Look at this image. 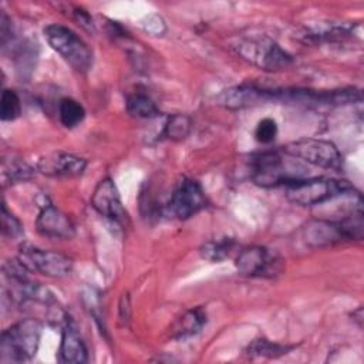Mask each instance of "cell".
Wrapping results in <instances>:
<instances>
[{
  "mask_svg": "<svg viewBox=\"0 0 364 364\" xmlns=\"http://www.w3.org/2000/svg\"><path fill=\"white\" fill-rule=\"evenodd\" d=\"M353 191L347 181L333 178H300L286 185L287 199L300 206L320 205Z\"/></svg>",
  "mask_w": 364,
  "mask_h": 364,
  "instance_id": "obj_2",
  "label": "cell"
},
{
  "mask_svg": "<svg viewBox=\"0 0 364 364\" xmlns=\"http://www.w3.org/2000/svg\"><path fill=\"white\" fill-rule=\"evenodd\" d=\"M91 205L101 216L117 225H124L128 219L118 189L111 178H104L98 182L91 196Z\"/></svg>",
  "mask_w": 364,
  "mask_h": 364,
  "instance_id": "obj_9",
  "label": "cell"
},
{
  "mask_svg": "<svg viewBox=\"0 0 364 364\" xmlns=\"http://www.w3.org/2000/svg\"><path fill=\"white\" fill-rule=\"evenodd\" d=\"M21 114V102L13 90H3L0 100L1 121H14Z\"/></svg>",
  "mask_w": 364,
  "mask_h": 364,
  "instance_id": "obj_23",
  "label": "cell"
},
{
  "mask_svg": "<svg viewBox=\"0 0 364 364\" xmlns=\"http://www.w3.org/2000/svg\"><path fill=\"white\" fill-rule=\"evenodd\" d=\"M1 175H3V183H18L24 182L33 178V168L28 166L26 162L11 159L10 162L3 161V168H1Z\"/></svg>",
  "mask_w": 364,
  "mask_h": 364,
  "instance_id": "obj_22",
  "label": "cell"
},
{
  "mask_svg": "<svg viewBox=\"0 0 364 364\" xmlns=\"http://www.w3.org/2000/svg\"><path fill=\"white\" fill-rule=\"evenodd\" d=\"M218 101L220 105L229 109H240L247 107H255L259 104H266L273 101V90L260 88L256 85H236L223 90Z\"/></svg>",
  "mask_w": 364,
  "mask_h": 364,
  "instance_id": "obj_11",
  "label": "cell"
},
{
  "mask_svg": "<svg viewBox=\"0 0 364 364\" xmlns=\"http://www.w3.org/2000/svg\"><path fill=\"white\" fill-rule=\"evenodd\" d=\"M277 135V124L272 118H263L259 121L255 129V138L260 144H270Z\"/></svg>",
  "mask_w": 364,
  "mask_h": 364,
  "instance_id": "obj_25",
  "label": "cell"
},
{
  "mask_svg": "<svg viewBox=\"0 0 364 364\" xmlns=\"http://www.w3.org/2000/svg\"><path fill=\"white\" fill-rule=\"evenodd\" d=\"M131 309H129V297L128 294H122L121 301H119V320L124 323V326H127V323L129 321V314Z\"/></svg>",
  "mask_w": 364,
  "mask_h": 364,
  "instance_id": "obj_26",
  "label": "cell"
},
{
  "mask_svg": "<svg viewBox=\"0 0 364 364\" xmlns=\"http://www.w3.org/2000/svg\"><path fill=\"white\" fill-rule=\"evenodd\" d=\"M235 245H236L235 239H232V237H222V239L209 240L200 247V255L206 260L220 262L232 253Z\"/></svg>",
  "mask_w": 364,
  "mask_h": 364,
  "instance_id": "obj_20",
  "label": "cell"
},
{
  "mask_svg": "<svg viewBox=\"0 0 364 364\" xmlns=\"http://www.w3.org/2000/svg\"><path fill=\"white\" fill-rule=\"evenodd\" d=\"M1 232L10 239H17L23 235V225L11 212H9L6 203L1 205Z\"/></svg>",
  "mask_w": 364,
  "mask_h": 364,
  "instance_id": "obj_24",
  "label": "cell"
},
{
  "mask_svg": "<svg viewBox=\"0 0 364 364\" xmlns=\"http://www.w3.org/2000/svg\"><path fill=\"white\" fill-rule=\"evenodd\" d=\"M40 235L53 239H71L75 235L71 219L53 205H46L36 220Z\"/></svg>",
  "mask_w": 364,
  "mask_h": 364,
  "instance_id": "obj_13",
  "label": "cell"
},
{
  "mask_svg": "<svg viewBox=\"0 0 364 364\" xmlns=\"http://www.w3.org/2000/svg\"><path fill=\"white\" fill-rule=\"evenodd\" d=\"M20 263L28 272H37L48 277H64L73 270V260L54 250L40 249L30 243H23L18 249Z\"/></svg>",
  "mask_w": 364,
  "mask_h": 364,
  "instance_id": "obj_7",
  "label": "cell"
},
{
  "mask_svg": "<svg viewBox=\"0 0 364 364\" xmlns=\"http://www.w3.org/2000/svg\"><path fill=\"white\" fill-rule=\"evenodd\" d=\"M293 346H283L279 343H273L266 338H256L253 340L247 348L246 353L249 357H266V358H277L280 355L287 354Z\"/></svg>",
  "mask_w": 364,
  "mask_h": 364,
  "instance_id": "obj_18",
  "label": "cell"
},
{
  "mask_svg": "<svg viewBox=\"0 0 364 364\" xmlns=\"http://www.w3.org/2000/svg\"><path fill=\"white\" fill-rule=\"evenodd\" d=\"M152 27H155V33H156V34H158V33L161 34V33L165 31V24H164V21H162V18L158 17V16H151V17H148V23H145V30L151 31Z\"/></svg>",
  "mask_w": 364,
  "mask_h": 364,
  "instance_id": "obj_27",
  "label": "cell"
},
{
  "mask_svg": "<svg viewBox=\"0 0 364 364\" xmlns=\"http://www.w3.org/2000/svg\"><path fill=\"white\" fill-rule=\"evenodd\" d=\"M87 166V161L81 156L65 154V152H53L38 159L37 168L41 173L54 178H74L80 176Z\"/></svg>",
  "mask_w": 364,
  "mask_h": 364,
  "instance_id": "obj_12",
  "label": "cell"
},
{
  "mask_svg": "<svg viewBox=\"0 0 364 364\" xmlns=\"http://www.w3.org/2000/svg\"><path fill=\"white\" fill-rule=\"evenodd\" d=\"M191 127H192V122L189 117L183 114H173L168 118L164 127L162 136L171 141H182L189 135Z\"/></svg>",
  "mask_w": 364,
  "mask_h": 364,
  "instance_id": "obj_21",
  "label": "cell"
},
{
  "mask_svg": "<svg viewBox=\"0 0 364 364\" xmlns=\"http://www.w3.org/2000/svg\"><path fill=\"white\" fill-rule=\"evenodd\" d=\"M85 117L84 107L73 100V98H63L58 102V118L65 128H74L82 122Z\"/></svg>",
  "mask_w": 364,
  "mask_h": 364,
  "instance_id": "obj_19",
  "label": "cell"
},
{
  "mask_svg": "<svg viewBox=\"0 0 364 364\" xmlns=\"http://www.w3.org/2000/svg\"><path fill=\"white\" fill-rule=\"evenodd\" d=\"M293 171L277 151H264L250 159V179L263 188L287 185L303 178L301 173Z\"/></svg>",
  "mask_w": 364,
  "mask_h": 364,
  "instance_id": "obj_5",
  "label": "cell"
},
{
  "mask_svg": "<svg viewBox=\"0 0 364 364\" xmlns=\"http://www.w3.org/2000/svg\"><path fill=\"white\" fill-rule=\"evenodd\" d=\"M127 111L129 115L142 119H151L159 115V109L151 97L142 92H134L127 98Z\"/></svg>",
  "mask_w": 364,
  "mask_h": 364,
  "instance_id": "obj_17",
  "label": "cell"
},
{
  "mask_svg": "<svg viewBox=\"0 0 364 364\" xmlns=\"http://www.w3.org/2000/svg\"><path fill=\"white\" fill-rule=\"evenodd\" d=\"M284 154L300 158L311 165L324 168V169H333V171H341L343 169V155L340 154L338 148L324 139H316V138H306L293 141L283 146L282 149Z\"/></svg>",
  "mask_w": 364,
  "mask_h": 364,
  "instance_id": "obj_6",
  "label": "cell"
},
{
  "mask_svg": "<svg viewBox=\"0 0 364 364\" xmlns=\"http://www.w3.org/2000/svg\"><path fill=\"white\" fill-rule=\"evenodd\" d=\"M60 360L67 364H82L88 360V351L85 343L80 334L78 327L73 320L65 318L63 333H61V344H60Z\"/></svg>",
  "mask_w": 364,
  "mask_h": 364,
  "instance_id": "obj_15",
  "label": "cell"
},
{
  "mask_svg": "<svg viewBox=\"0 0 364 364\" xmlns=\"http://www.w3.org/2000/svg\"><path fill=\"white\" fill-rule=\"evenodd\" d=\"M43 324L37 318H24L1 333L0 360L21 363L31 360L40 346Z\"/></svg>",
  "mask_w": 364,
  "mask_h": 364,
  "instance_id": "obj_1",
  "label": "cell"
},
{
  "mask_svg": "<svg viewBox=\"0 0 364 364\" xmlns=\"http://www.w3.org/2000/svg\"><path fill=\"white\" fill-rule=\"evenodd\" d=\"M205 324H206V313L200 307L188 310L185 314H182L176 320L172 330V337L176 340L189 338L198 334Z\"/></svg>",
  "mask_w": 364,
  "mask_h": 364,
  "instance_id": "obj_16",
  "label": "cell"
},
{
  "mask_svg": "<svg viewBox=\"0 0 364 364\" xmlns=\"http://www.w3.org/2000/svg\"><path fill=\"white\" fill-rule=\"evenodd\" d=\"M353 317H357V318H354L357 323H358V326L361 327L363 326V307H358L355 311H353Z\"/></svg>",
  "mask_w": 364,
  "mask_h": 364,
  "instance_id": "obj_28",
  "label": "cell"
},
{
  "mask_svg": "<svg viewBox=\"0 0 364 364\" xmlns=\"http://www.w3.org/2000/svg\"><path fill=\"white\" fill-rule=\"evenodd\" d=\"M233 47L245 61L260 70L277 71L289 67L293 63V58L287 51H284L276 41L264 36L240 38Z\"/></svg>",
  "mask_w": 364,
  "mask_h": 364,
  "instance_id": "obj_4",
  "label": "cell"
},
{
  "mask_svg": "<svg viewBox=\"0 0 364 364\" xmlns=\"http://www.w3.org/2000/svg\"><path fill=\"white\" fill-rule=\"evenodd\" d=\"M304 240L313 247H323L333 243L348 240L343 225L336 220L314 219L310 220L303 229Z\"/></svg>",
  "mask_w": 364,
  "mask_h": 364,
  "instance_id": "obj_14",
  "label": "cell"
},
{
  "mask_svg": "<svg viewBox=\"0 0 364 364\" xmlns=\"http://www.w3.org/2000/svg\"><path fill=\"white\" fill-rule=\"evenodd\" d=\"M44 37L50 47L77 73L85 74L91 70L92 51L71 28L61 24H48L44 27Z\"/></svg>",
  "mask_w": 364,
  "mask_h": 364,
  "instance_id": "obj_3",
  "label": "cell"
},
{
  "mask_svg": "<svg viewBox=\"0 0 364 364\" xmlns=\"http://www.w3.org/2000/svg\"><path fill=\"white\" fill-rule=\"evenodd\" d=\"M206 206V198L202 186L192 178H181L166 203L168 215L176 219H188Z\"/></svg>",
  "mask_w": 364,
  "mask_h": 364,
  "instance_id": "obj_8",
  "label": "cell"
},
{
  "mask_svg": "<svg viewBox=\"0 0 364 364\" xmlns=\"http://www.w3.org/2000/svg\"><path fill=\"white\" fill-rule=\"evenodd\" d=\"M279 260L262 246H249L239 252L235 266L243 276L262 277L273 276L277 272Z\"/></svg>",
  "mask_w": 364,
  "mask_h": 364,
  "instance_id": "obj_10",
  "label": "cell"
}]
</instances>
